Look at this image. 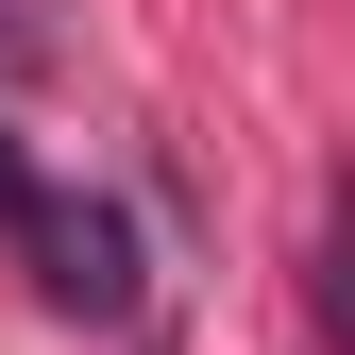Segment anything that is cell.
I'll return each instance as SVG.
<instances>
[{"mask_svg": "<svg viewBox=\"0 0 355 355\" xmlns=\"http://www.w3.org/2000/svg\"><path fill=\"white\" fill-rule=\"evenodd\" d=\"M17 203H34V187H17V153H0V220H17Z\"/></svg>", "mask_w": 355, "mask_h": 355, "instance_id": "3957f363", "label": "cell"}, {"mask_svg": "<svg viewBox=\"0 0 355 355\" xmlns=\"http://www.w3.org/2000/svg\"><path fill=\"white\" fill-rule=\"evenodd\" d=\"M34 220V288L68 304V322H119L136 304V237H119V203H17Z\"/></svg>", "mask_w": 355, "mask_h": 355, "instance_id": "6da1fadb", "label": "cell"}, {"mask_svg": "<svg viewBox=\"0 0 355 355\" xmlns=\"http://www.w3.org/2000/svg\"><path fill=\"white\" fill-rule=\"evenodd\" d=\"M322 338H338V355H355V187H338V203H322Z\"/></svg>", "mask_w": 355, "mask_h": 355, "instance_id": "7a4b0ae2", "label": "cell"}]
</instances>
